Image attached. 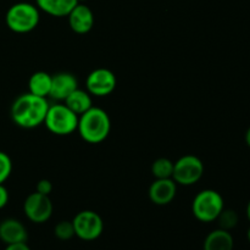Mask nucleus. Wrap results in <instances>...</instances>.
<instances>
[{
	"mask_svg": "<svg viewBox=\"0 0 250 250\" xmlns=\"http://www.w3.org/2000/svg\"><path fill=\"white\" fill-rule=\"evenodd\" d=\"M5 250H31L27 243H15V244H7Z\"/></svg>",
	"mask_w": 250,
	"mask_h": 250,
	"instance_id": "24",
	"label": "nucleus"
},
{
	"mask_svg": "<svg viewBox=\"0 0 250 250\" xmlns=\"http://www.w3.org/2000/svg\"><path fill=\"white\" fill-rule=\"evenodd\" d=\"M247 238H248L249 243H250V227L248 229V232H247Z\"/></svg>",
	"mask_w": 250,
	"mask_h": 250,
	"instance_id": "27",
	"label": "nucleus"
},
{
	"mask_svg": "<svg viewBox=\"0 0 250 250\" xmlns=\"http://www.w3.org/2000/svg\"><path fill=\"white\" fill-rule=\"evenodd\" d=\"M151 173L155 178H172L173 163L167 158H159L151 164Z\"/></svg>",
	"mask_w": 250,
	"mask_h": 250,
	"instance_id": "18",
	"label": "nucleus"
},
{
	"mask_svg": "<svg viewBox=\"0 0 250 250\" xmlns=\"http://www.w3.org/2000/svg\"><path fill=\"white\" fill-rule=\"evenodd\" d=\"M234 241L231 232L217 229L210 232L204 241V250H233Z\"/></svg>",
	"mask_w": 250,
	"mask_h": 250,
	"instance_id": "15",
	"label": "nucleus"
},
{
	"mask_svg": "<svg viewBox=\"0 0 250 250\" xmlns=\"http://www.w3.org/2000/svg\"><path fill=\"white\" fill-rule=\"evenodd\" d=\"M41 10L31 2L20 1L11 5L5 15V22L10 31L15 33H29L38 27Z\"/></svg>",
	"mask_w": 250,
	"mask_h": 250,
	"instance_id": "3",
	"label": "nucleus"
},
{
	"mask_svg": "<svg viewBox=\"0 0 250 250\" xmlns=\"http://www.w3.org/2000/svg\"><path fill=\"white\" fill-rule=\"evenodd\" d=\"M77 4V0H36L37 7L41 11L54 17H67Z\"/></svg>",
	"mask_w": 250,
	"mask_h": 250,
	"instance_id": "14",
	"label": "nucleus"
},
{
	"mask_svg": "<svg viewBox=\"0 0 250 250\" xmlns=\"http://www.w3.org/2000/svg\"><path fill=\"white\" fill-rule=\"evenodd\" d=\"M247 216H248V220L250 221V200H249L248 205H247Z\"/></svg>",
	"mask_w": 250,
	"mask_h": 250,
	"instance_id": "26",
	"label": "nucleus"
},
{
	"mask_svg": "<svg viewBox=\"0 0 250 250\" xmlns=\"http://www.w3.org/2000/svg\"><path fill=\"white\" fill-rule=\"evenodd\" d=\"M78 88V81L70 72H59L51 76V87L49 97L58 102H63L71 93Z\"/></svg>",
	"mask_w": 250,
	"mask_h": 250,
	"instance_id": "12",
	"label": "nucleus"
},
{
	"mask_svg": "<svg viewBox=\"0 0 250 250\" xmlns=\"http://www.w3.org/2000/svg\"><path fill=\"white\" fill-rule=\"evenodd\" d=\"M246 143H247V146L250 148V127L247 129V132H246Z\"/></svg>",
	"mask_w": 250,
	"mask_h": 250,
	"instance_id": "25",
	"label": "nucleus"
},
{
	"mask_svg": "<svg viewBox=\"0 0 250 250\" xmlns=\"http://www.w3.org/2000/svg\"><path fill=\"white\" fill-rule=\"evenodd\" d=\"M36 192L44 195H50V193L53 192V183L49 180H46V178L38 181V183L36 186Z\"/></svg>",
	"mask_w": 250,
	"mask_h": 250,
	"instance_id": "22",
	"label": "nucleus"
},
{
	"mask_svg": "<svg viewBox=\"0 0 250 250\" xmlns=\"http://www.w3.org/2000/svg\"><path fill=\"white\" fill-rule=\"evenodd\" d=\"M63 104L71 110V111L75 112L77 116L82 115L83 112H85L87 110H89L93 106L92 102V95L87 92V90H83L81 88L73 90L65 100H63Z\"/></svg>",
	"mask_w": 250,
	"mask_h": 250,
	"instance_id": "16",
	"label": "nucleus"
},
{
	"mask_svg": "<svg viewBox=\"0 0 250 250\" xmlns=\"http://www.w3.org/2000/svg\"><path fill=\"white\" fill-rule=\"evenodd\" d=\"M77 1L78 2H85V1H87V0H77Z\"/></svg>",
	"mask_w": 250,
	"mask_h": 250,
	"instance_id": "28",
	"label": "nucleus"
},
{
	"mask_svg": "<svg viewBox=\"0 0 250 250\" xmlns=\"http://www.w3.org/2000/svg\"><path fill=\"white\" fill-rule=\"evenodd\" d=\"M111 120L105 110L92 106L78 116L77 131L81 138L89 144H99L107 138Z\"/></svg>",
	"mask_w": 250,
	"mask_h": 250,
	"instance_id": "2",
	"label": "nucleus"
},
{
	"mask_svg": "<svg viewBox=\"0 0 250 250\" xmlns=\"http://www.w3.org/2000/svg\"><path fill=\"white\" fill-rule=\"evenodd\" d=\"M70 28L77 34H85L94 26V14L84 2H78L67 15Z\"/></svg>",
	"mask_w": 250,
	"mask_h": 250,
	"instance_id": "11",
	"label": "nucleus"
},
{
	"mask_svg": "<svg viewBox=\"0 0 250 250\" xmlns=\"http://www.w3.org/2000/svg\"><path fill=\"white\" fill-rule=\"evenodd\" d=\"M53 209L50 197L38 192L31 193L23 203L24 215L34 224H44L48 221L53 215Z\"/></svg>",
	"mask_w": 250,
	"mask_h": 250,
	"instance_id": "8",
	"label": "nucleus"
},
{
	"mask_svg": "<svg viewBox=\"0 0 250 250\" xmlns=\"http://www.w3.org/2000/svg\"><path fill=\"white\" fill-rule=\"evenodd\" d=\"M12 172L11 158L0 150V185H4Z\"/></svg>",
	"mask_w": 250,
	"mask_h": 250,
	"instance_id": "21",
	"label": "nucleus"
},
{
	"mask_svg": "<svg viewBox=\"0 0 250 250\" xmlns=\"http://www.w3.org/2000/svg\"><path fill=\"white\" fill-rule=\"evenodd\" d=\"M9 203V190L4 185H0V209L5 208Z\"/></svg>",
	"mask_w": 250,
	"mask_h": 250,
	"instance_id": "23",
	"label": "nucleus"
},
{
	"mask_svg": "<svg viewBox=\"0 0 250 250\" xmlns=\"http://www.w3.org/2000/svg\"><path fill=\"white\" fill-rule=\"evenodd\" d=\"M49 103L46 98L32 93H24L17 97L11 105V119L21 128L31 129L44 124Z\"/></svg>",
	"mask_w": 250,
	"mask_h": 250,
	"instance_id": "1",
	"label": "nucleus"
},
{
	"mask_svg": "<svg viewBox=\"0 0 250 250\" xmlns=\"http://www.w3.org/2000/svg\"><path fill=\"white\" fill-rule=\"evenodd\" d=\"M51 87V75L44 71H37L29 77L28 89L29 93L38 97L46 98L49 97Z\"/></svg>",
	"mask_w": 250,
	"mask_h": 250,
	"instance_id": "17",
	"label": "nucleus"
},
{
	"mask_svg": "<svg viewBox=\"0 0 250 250\" xmlns=\"http://www.w3.org/2000/svg\"><path fill=\"white\" fill-rule=\"evenodd\" d=\"M224 209V198L217 190L214 189L200 190L192 203V211L195 219L207 224L216 221Z\"/></svg>",
	"mask_w": 250,
	"mask_h": 250,
	"instance_id": "4",
	"label": "nucleus"
},
{
	"mask_svg": "<svg viewBox=\"0 0 250 250\" xmlns=\"http://www.w3.org/2000/svg\"><path fill=\"white\" fill-rule=\"evenodd\" d=\"M54 233H55L56 238H59L60 241H70L71 238L76 236L72 221L62 220L59 224H56L55 229H54Z\"/></svg>",
	"mask_w": 250,
	"mask_h": 250,
	"instance_id": "20",
	"label": "nucleus"
},
{
	"mask_svg": "<svg viewBox=\"0 0 250 250\" xmlns=\"http://www.w3.org/2000/svg\"><path fill=\"white\" fill-rule=\"evenodd\" d=\"M49 132L56 136H68L77 131L78 116L65 104L49 105L44 124Z\"/></svg>",
	"mask_w": 250,
	"mask_h": 250,
	"instance_id": "5",
	"label": "nucleus"
},
{
	"mask_svg": "<svg viewBox=\"0 0 250 250\" xmlns=\"http://www.w3.org/2000/svg\"><path fill=\"white\" fill-rule=\"evenodd\" d=\"M177 183L172 178H155L148 190L149 199L155 205H167L175 199Z\"/></svg>",
	"mask_w": 250,
	"mask_h": 250,
	"instance_id": "10",
	"label": "nucleus"
},
{
	"mask_svg": "<svg viewBox=\"0 0 250 250\" xmlns=\"http://www.w3.org/2000/svg\"><path fill=\"white\" fill-rule=\"evenodd\" d=\"M28 239V233L21 221L16 219H5L0 222V241L5 244L24 243Z\"/></svg>",
	"mask_w": 250,
	"mask_h": 250,
	"instance_id": "13",
	"label": "nucleus"
},
{
	"mask_svg": "<svg viewBox=\"0 0 250 250\" xmlns=\"http://www.w3.org/2000/svg\"><path fill=\"white\" fill-rule=\"evenodd\" d=\"M75 234L85 242L95 241L104 231V222L102 216L93 210L80 211L72 220Z\"/></svg>",
	"mask_w": 250,
	"mask_h": 250,
	"instance_id": "7",
	"label": "nucleus"
},
{
	"mask_svg": "<svg viewBox=\"0 0 250 250\" xmlns=\"http://www.w3.org/2000/svg\"><path fill=\"white\" fill-rule=\"evenodd\" d=\"M216 221L219 222V229L231 231L238 225V214L232 209H224Z\"/></svg>",
	"mask_w": 250,
	"mask_h": 250,
	"instance_id": "19",
	"label": "nucleus"
},
{
	"mask_svg": "<svg viewBox=\"0 0 250 250\" xmlns=\"http://www.w3.org/2000/svg\"><path fill=\"white\" fill-rule=\"evenodd\" d=\"M204 175V164L198 156L188 154L173 163L172 180L180 186H193Z\"/></svg>",
	"mask_w": 250,
	"mask_h": 250,
	"instance_id": "6",
	"label": "nucleus"
},
{
	"mask_svg": "<svg viewBox=\"0 0 250 250\" xmlns=\"http://www.w3.org/2000/svg\"><path fill=\"white\" fill-rule=\"evenodd\" d=\"M117 85V80L111 70L99 67L93 70L85 80V88L90 95L94 97H106L111 94Z\"/></svg>",
	"mask_w": 250,
	"mask_h": 250,
	"instance_id": "9",
	"label": "nucleus"
}]
</instances>
